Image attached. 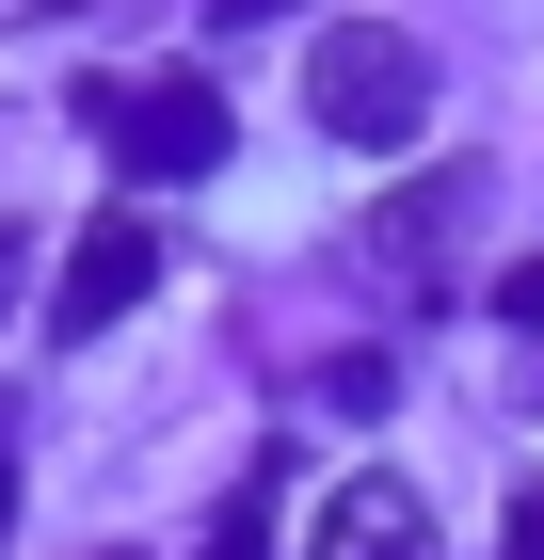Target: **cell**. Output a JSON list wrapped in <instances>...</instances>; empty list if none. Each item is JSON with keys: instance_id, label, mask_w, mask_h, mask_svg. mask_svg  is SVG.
Instances as JSON below:
<instances>
[{"instance_id": "7a4b0ae2", "label": "cell", "mask_w": 544, "mask_h": 560, "mask_svg": "<svg viewBox=\"0 0 544 560\" xmlns=\"http://www.w3.org/2000/svg\"><path fill=\"white\" fill-rule=\"evenodd\" d=\"M304 560H432L417 480H336V497H321V528H304Z\"/></svg>"}, {"instance_id": "277c9868", "label": "cell", "mask_w": 544, "mask_h": 560, "mask_svg": "<svg viewBox=\"0 0 544 560\" xmlns=\"http://www.w3.org/2000/svg\"><path fill=\"white\" fill-rule=\"evenodd\" d=\"M144 272H161V241H144V224H96L81 257H65V337H96V320H128V304H144Z\"/></svg>"}, {"instance_id": "6da1fadb", "label": "cell", "mask_w": 544, "mask_h": 560, "mask_svg": "<svg viewBox=\"0 0 544 560\" xmlns=\"http://www.w3.org/2000/svg\"><path fill=\"white\" fill-rule=\"evenodd\" d=\"M304 113H321L336 144H369V161L417 144V129H432V48L384 33V16H336V33L304 48Z\"/></svg>"}, {"instance_id": "8992f818", "label": "cell", "mask_w": 544, "mask_h": 560, "mask_svg": "<svg viewBox=\"0 0 544 560\" xmlns=\"http://www.w3.org/2000/svg\"><path fill=\"white\" fill-rule=\"evenodd\" d=\"M497 320H529V337H544V257H512V272H497Z\"/></svg>"}, {"instance_id": "5b68a950", "label": "cell", "mask_w": 544, "mask_h": 560, "mask_svg": "<svg viewBox=\"0 0 544 560\" xmlns=\"http://www.w3.org/2000/svg\"><path fill=\"white\" fill-rule=\"evenodd\" d=\"M193 560H273V480H241V497L209 513V545H193Z\"/></svg>"}, {"instance_id": "52a82bcc", "label": "cell", "mask_w": 544, "mask_h": 560, "mask_svg": "<svg viewBox=\"0 0 544 560\" xmlns=\"http://www.w3.org/2000/svg\"><path fill=\"white\" fill-rule=\"evenodd\" d=\"M529 400H544V385H529Z\"/></svg>"}, {"instance_id": "3957f363", "label": "cell", "mask_w": 544, "mask_h": 560, "mask_svg": "<svg viewBox=\"0 0 544 560\" xmlns=\"http://www.w3.org/2000/svg\"><path fill=\"white\" fill-rule=\"evenodd\" d=\"M113 144H128V176H209L224 161V113L209 96H113Z\"/></svg>"}]
</instances>
